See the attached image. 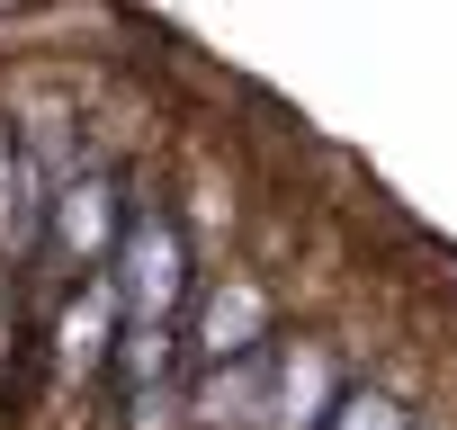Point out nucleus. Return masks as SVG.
<instances>
[{
  "instance_id": "1",
  "label": "nucleus",
  "mask_w": 457,
  "mask_h": 430,
  "mask_svg": "<svg viewBox=\"0 0 457 430\" xmlns=\"http://www.w3.org/2000/svg\"><path fill=\"white\" fill-rule=\"evenodd\" d=\"M179 278H188V269H179V234H170V225H135L126 252H117V287H126V305L144 314V332H162Z\"/></svg>"
},
{
  "instance_id": "2",
  "label": "nucleus",
  "mask_w": 457,
  "mask_h": 430,
  "mask_svg": "<svg viewBox=\"0 0 457 430\" xmlns=\"http://www.w3.org/2000/svg\"><path fill=\"white\" fill-rule=\"evenodd\" d=\"M108 225H117V206H108V179H72V188L54 197V234H63L72 252H99V243H108Z\"/></svg>"
},
{
  "instance_id": "3",
  "label": "nucleus",
  "mask_w": 457,
  "mask_h": 430,
  "mask_svg": "<svg viewBox=\"0 0 457 430\" xmlns=\"http://www.w3.org/2000/svg\"><path fill=\"white\" fill-rule=\"evenodd\" d=\"M252 323H261V296L252 287H224L215 305H206V350L224 359V350H252Z\"/></svg>"
},
{
  "instance_id": "4",
  "label": "nucleus",
  "mask_w": 457,
  "mask_h": 430,
  "mask_svg": "<svg viewBox=\"0 0 457 430\" xmlns=\"http://www.w3.org/2000/svg\"><path fill=\"white\" fill-rule=\"evenodd\" d=\"M341 430H403V421H395V403L359 394V403H341Z\"/></svg>"
}]
</instances>
